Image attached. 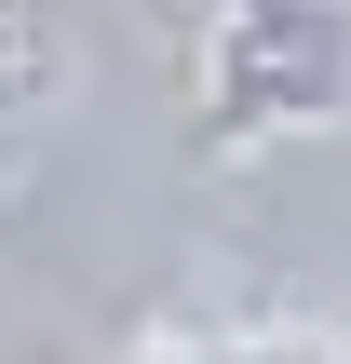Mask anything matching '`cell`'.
<instances>
[{
    "instance_id": "2",
    "label": "cell",
    "mask_w": 351,
    "mask_h": 364,
    "mask_svg": "<svg viewBox=\"0 0 351 364\" xmlns=\"http://www.w3.org/2000/svg\"><path fill=\"white\" fill-rule=\"evenodd\" d=\"M54 95H68V0H0V176L41 149Z\"/></svg>"
},
{
    "instance_id": "1",
    "label": "cell",
    "mask_w": 351,
    "mask_h": 364,
    "mask_svg": "<svg viewBox=\"0 0 351 364\" xmlns=\"http://www.w3.org/2000/svg\"><path fill=\"white\" fill-rule=\"evenodd\" d=\"M189 108L203 149H284L351 122V0H216Z\"/></svg>"
}]
</instances>
